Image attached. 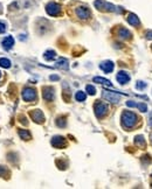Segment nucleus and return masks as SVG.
I'll return each mask as SVG.
<instances>
[{"label": "nucleus", "instance_id": "25", "mask_svg": "<svg viewBox=\"0 0 152 189\" xmlns=\"http://www.w3.org/2000/svg\"><path fill=\"white\" fill-rule=\"evenodd\" d=\"M86 89H87V92H88L89 94H91V96L96 94V89L93 87V85H87V88H86Z\"/></svg>", "mask_w": 152, "mask_h": 189}, {"label": "nucleus", "instance_id": "23", "mask_svg": "<svg viewBox=\"0 0 152 189\" xmlns=\"http://www.w3.org/2000/svg\"><path fill=\"white\" fill-rule=\"evenodd\" d=\"M0 67H2V68H10L11 67V61L7 60V58L1 57L0 58Z\"/></svg>", "mask_w": 152, "mask_h": 189}, {"label": "nucleus", "instance_id": "2", "mask_svg": "<svg viewBox=\"0 0 152 189\" xmlns=\"http://www.w3.org/2000/svg\"><path fill=\"white\" fill-rule=\"evenodd\" d=\"M95 7L99 11H103V12H116L118 7H116L113 4H109L104 0H96L94 2Z\"/></svg>", "mask_w": 152, "mask_h": 189}, {"label": "nucleus", "instance_id": "5", "mask_svg": "<svg viewBox=\"0 0 152 189\" xmlns=\"http://www.w3.org/2000/svg\"><path fill=\"white\" fill-rule=\"evenodd\" d=\"M37 98V91L32 88H25L22 90V99L26 102H32L35 100Z\"/></svg>", "mask_w": 152, "mask_h": 189}, {"label": "nucleus", "instance_id": "27", "mask_svg": "<svg viewBox=\"0 0 152 189\" xmlns=\"http://www.w3.org/2000/svg\"><path fill=\"white\" fill-rule=\"evenodd\" d=\"M5 31H6V25L0 21V34H2Z\"/></svg>", "mask_w": 152, "mask_h": 189}, {"label": "nucleus", "instance_id": "13", "mask_svg": "<svg viewBox=\"0 0 152 189\" xmlns=\"http://www.w3.org/2000/svg\"><path fill=\"white\" fill-rule=\"evenodd\" d=\"M14 44V39L12 36H6V38L2 40V47L6 49V50H10Z\"/></svg>", "mask_w": 152, "mask_h": 189}, {"label": "nucleus", "instance_id": "8", "mask_svg": "<svg viewBox=\"0 0 152 189\" xmlns=\"http://www.w3.org/2000/svg\"><path fill=\"white\" fill-rule=\"evenodd\" d=\"M52 145L55 147V148H62V147H66L67 146V141L63 137H60L56 135L52 139Z\"/></svg>", "mask_w": 152, "mask_h": 189}, {"label": "nucleus", "instance_id": "9", "mask_svg": "<svg viewBox=\"0 0 152 189\" xmlns=\"http://www.w3.org/2000/svg\"><path fill=\"white\" fill-rule=\"evenodd\" d=\"M42 97L47 102H50L54 99V89L50 88V87H45L42 89Z\"/></svg>", "mask_w": 152, "mask_h": 189}, {"label": "nucleus", "instance_id": "10", "mask_svg": "<svg viewBox=\"0 0 152 189\" xmlns=\"http://www.w3.org/2000/svg\"><path fill=\"white\" fill-rule=\"evenodd\" d=\"M32 119L37 123V124H42L45 121V117H43V113L40 111V110H34V111H31L29 112Z\"/></svg>", "mask_w": 152, "mask_h": 189}, {"label": "nucleus", "instance_id": "20", "mask_svg": "<svg viewBox=\"0 0 152 189\" xmlns=\"http://www.w3.org/2000/svg\"><path fill=\"white\" fill-rule=\"evenodd\" d=\"M134 142H136L137 146H140V147H144V146H145V139H144L143 135H137V137L134 138Z\"/></svg>", "mask_w": 152, "mask_h": 189}, {"label": "nucleus", "instance_id": "3", "mask_svg": "<svg viewBox=\"0 0 152 189\" xmlns=\"http://www.w3.org/2000/svg\"><path fill=\"white\" fill-rule=\"evenodd\" d=\"M94 110H95V114L97 118H103L107 114L109 108L107 104H104L102 102H96L95 105H94Z\"/></svg>", "mask_w": 152, "mask_h": 189}, {"label": "nucleus", "instance_id": "16", "mask_svg": "<svg viewBox=\"0 0 152 189\" xmlns=\"http://www.w3.org/2000/svg\"><path fill=\"white\" fill-rule=\"evenodd\" d=\"M19 135L23 140H29L32 138V134L28 130H19Z\"/></svg>", "mask_w": 152, "mask_h": 189}, {"label": "nucleus", "instance_id": "24", "mask_svg": "<svg viewBox=\"0 0 152 189\" xmlns=\"http://www.w3.org/2000/svg\"><path fill=\"white\" fill-rule=\"evenodd\" d=\"M145 88H146V83H145V82L138 81V82L136 83V89H137V90H144Z\"/></svg>", "mask_w": 152, "mask_h": 189}, {"label": "nucleus", "instance_id": "29", "mask_svg": "<svg viewBox=\"0 0 152 189\" xmlns=\"http://www.w3.org/2000/svg\"><path fill=\"white\" fill-rule=\"evenodd\" d=\"M136 104L137 103H133V102H126V106L129 108H136Z\"/></svg>", "mask_w": 152, "mask_h": 189}, {"label": "nucleus", "instance_id": "21", "mask_svg": "<svg viewBox=\"0 0 152 189\" xmlns=\"http://www.w3.org/2000/svg\"><path fill=\"white\" fill-rule=\"evenodd\" d=\"M75 98L77 102H83V100H86V98H87V94H84L83 91H77L75 94Z\"/></svg>", "mask_w": 152, "mask_h": 189}, {"label": "nucleus", "instance_id": "28", "mask_svg": "<svg viewBox=\"0 0 152 189\" xmlns=\"http://www.w3.org/2000/svg\"><path fill=\"white\" fill-rule=\"evenodd\" d=\"M6 173H8V170L6 169V167L0 166V176H2V175H4V174H6Z\"/></svg>", "mask_w": 152, "mask_h": 189}, {"label": "nucleus", "instance_id": "11", "mask_svg": "<svg viewBox=\"0 0 152 189\" xmlns=\"http://www.w3.org/2000/svg\"><path fill=\"white\" fill-rule=\"evenodd\" d=\"M116 78H117L118 83L122 84V85L126 84V83L130 81V76H129L128 73H125V71H119V73L117 74V76H116Z\"/></svg>", "mask_w": 152, "mask_h": 189}, {"label": "nucleus", "instance_id": "1", "mask_svg": "<svg viewBox=\"0 0 152 189\" xmlns=\"http://www.w3.org/2000/svg\"><path fill=\"white\" fill-rule=\"evenodd\" d=\"M122 125L125 129H131L132 126H134L136 121H137V116L130 111H125L122 113Z\"/></svg>", "mask_w": 152, "mask_h": 189}, {"label": "nucleus", "instance_id": "33", "mask_svg": "<svg viewBox=\"0 0 152 189\" xmlns=\"http://www.w3.org/2000/svg\"><path fill=\"white\" fill-rule=\"evenodd\" d=\"M0 77H1V73H0Z\"/></svg>", "mask_w": 152, "mask_h": 189}, {"label": "nucleus", "instance_id": "7", "mask_svg": "<svg viewBox=\"0 0 152 189\" xmlns=\"http://www.w3.org/2000/svg\"><path fill=\"white\" fill-rule=\"evenodd\" d=\"M103 98L107 99L108 102H111V103H118L121 100V96L116 92H110V91H103Z\"/></svg>", "mask_w": 152, "mask_h": 189}, {"label": "nucleus", "instance_id": "15", "mask_svg": "<svg viewBox=\"0 0 152 189\" xmlns=\"http://www.w3.org/2000/svg\"><path fill=\"white\" fill-rule=\"evenodd\" d=\"M56 67L57 68H60V69H68V67H69V64H68V61L66 60V58H60L58 61L56 62Z\"/></svg>", "mask_w": 152, "mask_h": 189}, {"label": "nucleus", "instance_id": "4", "mask_svg": "<svg viewBox=\"0 0 152 189\" xmlns=\"http://www.w3.org/2000/svg\"><path fill=\"white\" fill-rule=\"evenodd\" d=\"M46 12L52 17H57L61 12V6L56 2H49L46 6Z\"/></svg>", "mask_w": 152, "mask_h": 189}, {"label": "nucleus", "instance_id": "6", "mask_svg": "<svg viewBox=\"0 0 152 189\" xmlns=\"http://www.w3.org/2000/svg\"><path fill=\"white\" fill-rule=\"evenodd\" d=\"M76 15L81 20H87L90 18V11H89L87 7L81 6V7H77V8H76Z\"/></svg>", "mask_w": 152, "mask_h": 189}, {"label": "nucleus", "instance_id": "17", "mask_svg": "<svg viewBox=\"0 0 152 189\" xmlns=\"http://www.w3.org/2000/svg\"><path fill=\"white\" fill-rule=\"evenodd\" d=\"M43 57H45L46 61H53V60H55V57H56V53L53 52V50H47V52L43 54Z\"/></svg>", "mask_w": 152, "mask_h": 189}, {"label": "nucleus", "instance_id": "18", "mask_svg": "<svg viewBox=\"0 0 152 189\" xmlns=\"http://www.w3.org/2000/svg\"><path fill=\"white\" fill-rule=\"evenodd\" d=\"M118 36L122 39H129L131 36V33L125 28H121L119 32H118Z\"/></svg>", "mask_w": 152, "mask_h": 189}, {"label": "nucleus", "instance_id": "30", "mask_svg": "<svg viewBox=\"0 0 152 189\" xmlns=\"http://www.w3.org/2000/svg\"><path fill=\"white\" fill-rule=\"evenodd\" d=\"M146 36H148L149 40H152V31H148L146 32Z\"/></svg>", "mask_w": 152, "mask_h": 189}, {"label": "nucleus", "instance_id": "32", "mask_svg": "<svg viewBox=\"0 0 152 189\" xmlns=\"http://www.w3.org/2000/svg\"><path fill=\"white\" fill-rule=\"evenodd\" d=\"M50 79H52V81H57V79H58V76H50Z\"/></svg>", "mask_w": 152, "mask_h": 189}, {"label": "nucleus", "instance_id": "22", "mask_svg": "<svg viewBox=\"0 0 152 189\" xmlns=\"http://www.w3.org/2000/svg\"><path fill=\"white\" fill-rule=\"evenodd\" d=\"M56 125L58 127H66L67 125V120H66V117H60L56 119Z\"/></svg>", "mask_w": 152, "mask_h": 189}, {"label": "nucleus", "instance_id": "12", "mask_svg": "<svg viewBox=\"0 0 152 189\" xmlns=\"http://www.w3.org/2000/svg\"><path fill=\"white\" fill-rule=\"evenodd\" d=\"M114 67H115V64L111 61H104V62H102V63L99 64V68H101L104 73H107V74L111 73V71L114 70Z\"/></svg>", "mask_w": 152, "mask_h": 189}, {"label": "nucleus", "instance_id": "26", "mask_svg": "<svg viewBox=\"0 0 152 189\" xmlns=\"http://www.w3.org/2000/svg\"><path fill=\"white\" fill-rule=\"evenodd\" d=\"M136 108H138L142 112H146L148 111V106L145 104H136Z\"/></svg>", "mask_w": 152, "mask_h": 189}, {"label": "nucleus", "instance_id": "19", "mask_svg": "<svg viewBox=\"0 0 152 189\" xmlns=\"http://www.w3.org/2000/svg\"><path fill=\"white\" fill-rule=\"evenodd\" d=\"M94 82H96V83H101V84H103V85L111 87V82L108 81V79H105V78H103V77H94Z\"/></svg>", "mask_w": 152, "mask_h": 189}, {"label": "nucleus", "instance_id": "14", "mask_svg": "<svg viewBox=\"0 0 152 189\" xmlns=\"http://www.w3.org/2000/svg\"><path fill=\"white\" fill-rule=\"evenodd\" d=\"M126 20H128V22H129L131 26H138V25H139V19L137 18V15H136V14L130 13V14L128 15Z\"/></svg>", "mask_w": 152, "mask_h": 189}, {"label": "nucleus", "instance_id": "31", "mask_svg": "<svg viewBox=\"0 0 152 189\" xmlns=\"http://www.w3.org/2000/svg\"><path fill=\"white\" fill-rule=\"evenodd\" d=\"M149 124L152 126V111H151V113H150V117H149Z\"/></svg>", "mask_w": 152, "mask_h": 189}]
</instances>
